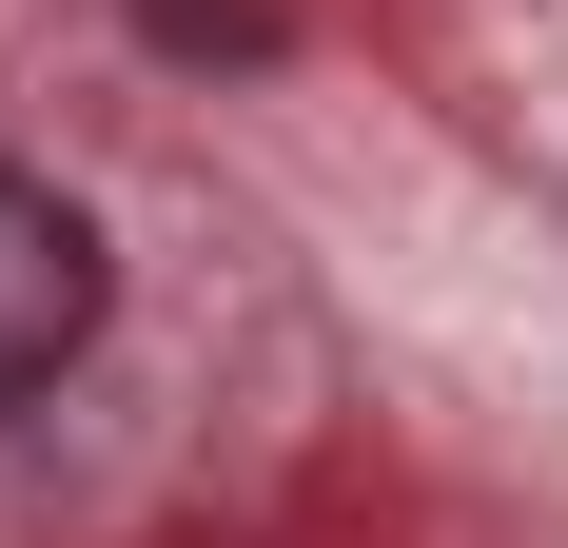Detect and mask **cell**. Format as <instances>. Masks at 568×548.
<instances>
[{
    "instance_id": "1",
    "label": "cell",
    "mask_w": 568,
    "mask_h": 548,
    "mask_svg": "<svg viewBox=\"0 0 568 548\" xmlns=\"http://www.w3.org/2000/svg\"><path fill=\"white\" fill-rule=\"evenodd\" d=\"M99 314H118L99 216H79L59 176H20V158H0V412L79 373V353H99Z\"/></svg>"
}]
</instances>
